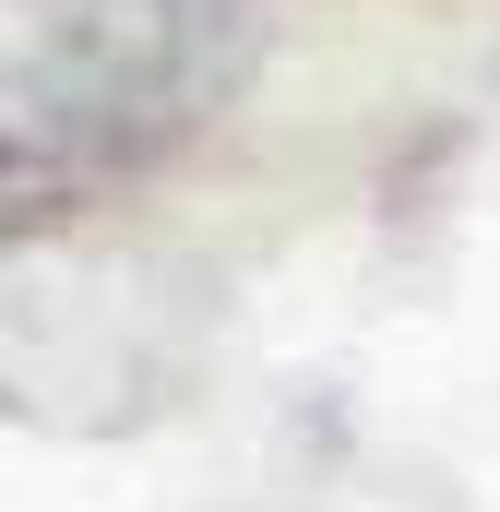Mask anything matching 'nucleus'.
I'll use <instances>...</instances> for the list:
<instances>
[{
  "label": "nucleus",
  "mask_w": 500,
  "mask_h": 512,
  "mask_svg": "<svg viewBox=\"0 0 500 512\" xmlns=\"http://www.w3.org/2000/svg\"><path fill=\"white\" fill-rule=\"evenodd\" d=\"M239 0H0V179H108L215 108Z\"/></svg>",
  "instance_id": "1"
}]
</instances>
